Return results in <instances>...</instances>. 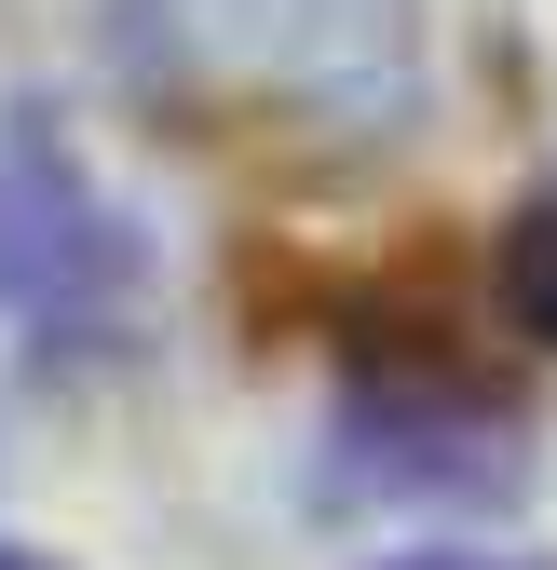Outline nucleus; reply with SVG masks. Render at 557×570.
Wrapping results in <instances>:
<instances>
[{"label":"nucleus","mask_w":557,"mask_h":570,"mask_svg":"<svg viewBox=\"0 0 557 570\" xmlns=\"http://www.w3.org/2000/svg\"><path fill=\"white\" fill-rule=\"evenodd\" d=\"M354 475L368 489H517V407L462 394V381H408V394H354Z\"/></svg>","instance_id":"obj_3"},{"label":"nucleus","mask_w":557,"mask_h":570,"mask_svg":"<svg viewBox=\"0 0 557 570\" xmlns=\"http://www.w3.org/2000/svg\"><path fill=\"white\" fill-rule=\"evenodd\" d=\"M0 570H68V557H41V543H0Z\"/></svg>","instance_id":"obj_6"},{"label":"nucleus","mask_w":557,"mask_h":570,"mask_svg":"<svg viewBox=\"0 0 557 570\" xmlns=\"http://www.w3.org/2000/svg\"><path fill=\"white\" fill-rule=\"evenodd\" d=\"M0 285L28 299V326H109V299L136 285V245L109 232V204L82 190V164H55L41 136H14L0 164Z\"/></svg>","instance_id":"obj_2"},{"label":"nucleus","mask_w":557,"mask_h":570,"mask_svg":"<svg viewBox=\"0 0 557 570\" xmlns=\"http://www.w3.org/2000/svg\"><path fill=\"white\" fill-rule=\"evenodd\" d=\"M123 55L150 96L368 136L408 96V0H136Z\"/></svg>","instance_id":"obj_1"},{"label":"nucleus","mask_w":557,"mask_h":570,"mask_svg":"<svg viewBox=\"0 0 557 570\" xmlns=\"http://www.w3.org/2000/svg\"><path fill=\"white\" fill-rule=\"evenodd\" d=\"M394 570H517V557H394Z\"/></svg>","instance_id":"obj_5"},{"label":"nucleus","mask_w":557,"mask_h":570,"mask_svg":"<svg viewBox=\"0 0 557 570\" xmlns=\"http://www.w3.org/2000/svg\"><path fill=\"white\" fill-rule=\"evenodd\" d=\"M504 313L530 340H557V177L517 204V232H504Z\"/></svg>","instance_id":"obj_4"}]
</instances>
